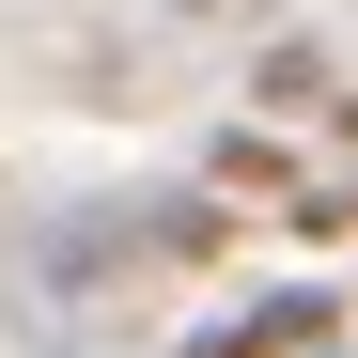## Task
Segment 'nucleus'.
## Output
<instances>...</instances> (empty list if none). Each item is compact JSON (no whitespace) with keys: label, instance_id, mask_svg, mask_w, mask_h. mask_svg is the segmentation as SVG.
I'll return each mask as SVG.
<instances>
[{"label":"nucleus","instance_id":"obj_1","mask_svg":"<svg viewBox=\"0 0 358 358\" xmlns=\"http://www.w3.org/2000/svg\"><path fill=\"white\" fill-rule=\"evenodd\" d=\"M327 343H343V296H327V280H265L250 312L187 327V358H327Z\"/></svg>","mask_w":358,"mask_h":358},{"label":"nucleus","instance_id":"obj_2","mask_svg":"<svg viewBox=\"0 0 358 358\" xmlns=\"http://www.w3.org/2000/svg\"><path fill=\"white\" fill-rule=\"evenodd\" d=\"M203 187H250V203H296V156H280L265 125H234V141L203 156Z\"/></svg>","mask_w":358,"mask_h":358},{"label":"nucleus","instance_id":"obj_3","mask_svg":"<svg viewBox=\"0 0 358 358\" xmlns=\"http://www.w3.org/2000/svg\"><path fill=\"white\" fill-rule=\"evenodd\" d=\"M250 94H265V109H327V63H312V47H265Z\"/></svg>","mask_w":358,"mask_h":358},{"label":"nucleus","instance_id":"obj_4","mask_svg":"<svg viewBox=\"0 0 358 358\" xmlns=\"http://www.w3.org/2000/svg\"><path fill=\"white\" fill-rule=\"evenodd\" d=\"M327 203H343V234H358V171H343V187H327Z\"/></svg>","mask_w":358,"mask_h":358}]
</instances>
